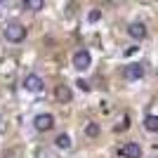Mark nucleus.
Masks as SVG:
<instances>
[{
	"instance_id": "f257e3e1",
	"label": "nucleus",
	"mask_w": 158,
	"mask_h": 158,
	"mask_svg": "<svg viewBox=\"0 0 158 158\" xmlns=\"http://www.w3.org/2000/svg\"><path fill=\"white\" fill-rule=\"evenodd\" d=\"M2 35H5L7 43H21L26 38V26L21 21H7L2 26Z\"/></svg>"
},
{
	"instance_id": "f03ea898",
	"label": "nucleus",
	"mask_w": 158,
	"mask_h": 158,
	"mask_svg": "<svg viewBox=\"0 0 158 158\" xmlns=\"http://www.w3.org/2000/svg\"><path fill=\"white\" fill-rule=\"evenodd\" d=\"M21 87H24L26 92L40 94L43 90H45V80H43V76H38V73H26L24 80H21Z\"/></svg>"
},
{
	"instance_id": "7ed1b4c3",
	"label": "nucleus",
	"mask_w": 158,
	"mask_h": 158,
	"mask_svg": "<svg viewBox=\"0 0 158 158\" xmlns=\"http://www.w3.org/2000/svg\"><path fill=\"white\" fill-rule=\"evenodd\" d=\"M73 69L76 71H87L90 66H92V54H90V50H78V52H73V59H71Z\"/></svg>"
},
{
	"instance_id": "20e7f679",
	"label": "nucleus",
	"mask_w": 158,
	"mask_h": 158,
	"mask_svg": "<svg viewBox=\"0 0 158 158\" xmlns=\"http://www.w3.org/2000/svg\"><path fill=\"white\" fill-rule=\"evenodd\" d=\"M33 127L38 132H50L54 127V116L52 113H38V116L33 118Z\"/></svg>"
},
{
	"instance_id": "39448f33",
	"label": "nucleus",
	"mask_w": 158,
	"mask_h": 158,
	"mask_svg": "<svg viewBox=\"0 0 158 158\" xmlns=\"http://www.w3.org/2000/svg\"><path fill=\"white\" fill-rule=\"evenodd\" d=\"M144 64L142 61H132V64H127L125 69H123V76H125V80H139V78H144Z\"/></svg>"
},
{
	"instance_id": "423d86ee",
	"label": "nucleus",
	"mask_w": 158,
	"mask_h": 158,
	"mask_svg": "<svg viewBox=\"0 0 158 158\" xmlns=\"http://www.w3.org/2000/svg\"><path fill=\"white\" fill-rule=\"evenodd\" d=\"M118 158H142V146L137 142H127L118 149Z\"/></svg>"
},
{
	"instance_id": "0eeeda50",
	"label": "nucleus",
	"mask_w": 158,
	"mask_h": 158,
	"mask_svg": "<svg viewBox=\"0 0 158 158\" xmlns=\"http://www.w3.org/2000/svg\"><path fill=\"white\" fill-rule=\"evenodd\" d=\"M146 26L142 24V21H132L130 26H127V35H130L132 40H144L146 38Z\"/></svg>"
},
{
	"instance_id": "6e6552de",
	"label": "nucleus",
	"mask_w": 158,
	"mask_h": 158,
	"mask_svg": "<svg viewBox=\"0 0 158 158\" xmlns=\"http://www.w3.org/2000/svg\"><path fill=\"white\" fill-rule=\"evenodd\" d=\"M54 97H57V102H61V104H69V102L73 99V90L69 85H57Z\"/></svg>"
},
{
	"instance_id": "1a4fd4ad",
	"label": "nucleus",
	"mask_w": 158,
	"mask_h": 158,
	"mask_svg": "<svg viewBox=\"0 0 158 158\" xmlns=\"http://www.w3.org/2000/svg\"><path fill=\"white\" fill-rule=\"evenodd\" d=\"M21 5L28 12H40V10H45V0H21Z\"/></svg>"
},
{
	"instance_id": "9d476101",
	"label": "nucleus",
	"mask_w": 158,
	"mask_h": 158,
	"mask_svg": "<svg viewBox=\"0 0 158 158\" xmlns=\"http://www.w3.org/2000/svg\"><path fill=\"white\" fill-rule=\"evenodd\" d=\"M54 146H57V149H61V151H69V149H71V137H69V135H64V132H61V135H57Z\"/></svg>"
},
{
	"instance_id": "9b49d317",
	"label": "nucleus",
	"mask_w": 158,
	"mask_h": 158,
	"mask_svg": "<svg viewBox=\"0 0 158 158\" xmlns=\"http://www.w3.org/2000/svg\"><path fill=\"white\" fill-rule=\"evenodd\" d=\"M144 127L149 132H158V116H153V113H151V116H146V118H144Z\"/></svg>"
},
{
	"instance_id": "f8f14e48",
	"label": "nucleus",
	"mask_w": 158,
	"mask_h": 158,
	"mask_svg": "<svg viewBox=\"0 0 158 158\" xmlns=\"http://www.w3.org/2000/svg\"><path fill=\"white\" fill-rule=\"evenodd\" d=\"M85 135L87 137H99V135H102V125H99V123H87L85 125Z\"/></svg>"
},
{
	"instance_id": "ddd939ff",
	"label": "nucleus",
	"mask_w": 158,
	"mask_h": 158,
	"mask_svg": "<svg viewBox=\"0 0 158 158\" xmlns=\"http://www.w3.org/2000/svg\"><path fill=\"white\" fill-rule=\"evenodd\" d=\"M99 19H102V12H99V10H92V12L87 14V21H92V24H94V21H99Z\"/></svg>"
},
{
	"instance_id": "4468645a",
	"label": "nucleus",
	"mask_w": 158,
	"mask_h": 158,
	"mask_svg": "<svg viewBox=\"0 0 158 158\" xmlns=\"http://www.w3.org/2000/svg\"><path fill=\"white\" fill-rule=\"evenodd\" d=\"M76 85H78V90H83V92H90V83H87V80H83V78H80L78 83H76Z\"/></svg>"
},
{
	"instance_id": "2eb2a0df",
	"label": "nucleus",
	"mask_w": 158,
	"mask_h": 158,
	"mask_svg": "<svg viewBox=\"0 0 158 158\" xmlns=\"http://www.w3.org/2000/svg\"><path fill=\"white\" fill-rule=\"evenodd\" d=\"M2 2H5V0H0V5H2Z\"/></svg>"
}]
</instances>
